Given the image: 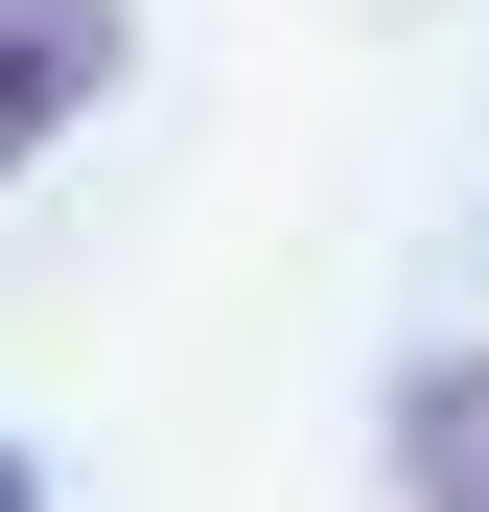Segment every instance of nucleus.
Segmentation results:
<instances>
[{
	"label": "nucleus",
	"mask_w": 489,
	"mask_h": 512,
	"mask_svg": "<svg viewBox=\"0 0 489 512\" xmlns=\"http://www.w3.org/2000/svg\"><path fill=\"white\" fill-rule=\"evenodd\" d=\"M0 512H47V466H24V443H0Z\"/></svg>",
	"instance_id": "nucleus-3"
},
{
	"label": "nucleus",
	"mask_w": 489,
	"mask_h": 512,
	"mask_svg": "<svg viewBox=\"0 0 489 512\" xmlns=\"http://www.w3.org/2000/svg\"><path fill=\"white\" fill-rule=\"evenodd\" d=\"M117 94V0H0V187Z\"/></svg>",
	"instance_id": "nucleus-1"
},
{
	"label": "nucleus",
	"mask_w": 489,
	"mask_h": 512,
	"mask_svg": "<svg viewBox=\"0 0 489 512\" xmlns=\"http://www.w3.org/2000/svg\"><path fill=\"white\" fill-rule=\"evenodd\" d=\"M396 512H489V350L396 373Z\"/></svg>",
	"instance_id": "nucleus-2"
}]
</instances>
